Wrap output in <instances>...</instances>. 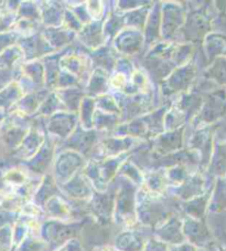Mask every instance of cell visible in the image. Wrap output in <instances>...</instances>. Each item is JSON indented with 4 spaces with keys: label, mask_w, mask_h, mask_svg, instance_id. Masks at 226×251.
<instances>
[{
    "label": "cell",
    "mask_w": 226,
    "mask_h": 251,
    "mask_svg": "<svg viewBox=\"0 0 226 251\" xmlns=\"http://www.w3.org/2000/svg\"><path fill=\"white\" fill-rule=\"evenodd\" d=\"M105 3L103 1H88L86 8L92 21H102L105 19Z\"/></svg>",
    "instance_id": "cell-26"
},
{
    "label": "cell",
    "mask_w": 226,
    "mask_h": 251,
    "mask_svg": "<svg viewBox=\"0 0 226 251\" xmlns=\"http://www.w3.org/2000/svg\"><path fill=\"white\" fill-rule=\"evenodd\" d=\"M123 122L120 116L106 113L98 110L96 107L93 120V128L96 132H105V133H114L115 128Z\"/></svg>",
    "instance_id": "cell-19"
},
{
    "label": "cell",
    "mask_w": 226,
    "mask_h": 251,
    "mask_svg": "<svg viewBox=\"0 0 226 251\" xmlns=\"http://www.w3.org/2000/svg\"><path fill=\"white\" fill-rule=\"evenodd\" d=\"M65 143V149L73 150L85 156L94 149L95 145L98 144L97 142V132L94 131H85L80 125L75 131L69 136Z\"/></svg>",
    "instance_id": "cell-9"
},
{
    "label": "cell",
    "mask_w": 226,
    "mask_h": 251,
    "mask_svg": "<svg viewBox=\"0 0 226 251\" xmlns=\"http://www.w3.org/2000/svg\"><path fill=\"white\" fill-rule=\"evenodd\" d=\"M143 141L129 136H117L113 135L111 137H104L98 142L99 153L104 155V157H116L120 155L129 153L134 149H138Z\"/></svg>",
    "instance_id": "cell-7"
},
{
    "label": "cell",
    "mask_w": 226,
    "mask_h": 251,
    "mask_svg": "<svg viewBox=\"0 0 226 251\" xmlns=\"http://www.w3.org/2000/svg\"><path fill=\"white\" fill-rule=\"evenodd\" d=\"M186 121L188 118L183 112L178 109L176 105H169L164 115V132L176 131V129L184 127Z\"/></svg>",
    "instance_id": "cell-22"
},
{
    "label": "cell",
    "mask_w": 226,
    "mask_h": 251,
    "mask_svg": "<svg viewBox=\"0 0 226 251\" xmlns=\"http://www.w3.org/2000/svg\"><path fill=\"white\" fill-rule=\"evenodd\" d=\"M84 156L73 150L64 149L60 152L55 161L56 175L63 177H71L77 170L83 166Z\"/></svg>",
    "instance_id": "cell-11"
},
{
    "label": "cell",
    "mask_w": 226,
    "mask_h": 251,
    "mask_svg": "<svg viewBox=\"0 0 226 251\" xmlns=\"http://www.w3.org/2000/svg\"><path fill=\"white\" fill-rule=\"evenodd\" d=\"M126 27L125 15L117 11L108 12L103 20V31L106 42H112L121 30Z\"/></svg>",
    "instance_id": "cell-18"
},
{
    "label": "cell",
    "mask_w": 226,
    "mask_h": 251,
    "mask_svg": "<svg viewBox=\"0 0 226 251\" xmlns=\"http://www.w3.org/2000/svg\"><path fill=\"white\" fill-rule=\"evenodd\" d=\"M207 27V19L201 10L195 9L186 14L184 25L181 29V34L183 36L185 43L195 45L198 41H202L205 34V28Z\"/></svg>",
    "instance_id": "cell-8"
},
{
    "label": "cell",
    "mask_w": 226,
    "mask_h": 251,
    "mask_svg": "<svg viewBox=\"0 0 226 251\" xmlns=\"http://www.w3.org/2000/svg\"><path fill=\"white\" fill-rule=\"evenodd\" d=\"M90 55L82 51H63L60 59L61 71H64L80 81V83L88 82L95 68Z\"/></svg>",
    "instance_id": "cell-2"
},
{
    "label": "cell",
    "mask_w": 226,
    "mask_h": 251,
    "mask_svg": "<svg viewBox=\"0 0 226 251\" xmlns=\"http://www.w3.org/2000/svg\"><path fill=\"white\" fill-rule=\"evenodd\" d=\"M95 100H96V107L98 110L106 112V113L118 115V116H120V118L123 116V113H121V109H120V106L118 104V102H117V100H116L114 94L106 93L104 95H101V97L96 98Z\"/></svg>",
    "instance_id": "cell-23"
},
{
    "label": "cell",
    "mask_w": 226,
    "mask_h": 251,
    "mask_svg": "<svg viewBox=\"0 0 226 251\" xmlns=\"http://www.w3.org/2000/svg\"><path fill=\"white\" fill-rule=\"evenodd\" d=\"M110 77L111 73L103 70V69L95 68L85 84L84 91L86 95L96 99L101 95L108 93V90L111 89Z\"/></svg>",
    "instance_id": "cell-13"
},
{
    "label": "cell",
    "mask_w": 226,
    "mask_h": 251,
    "mask_svg": "<svg viewBox=\"0 0 226 251\" xmlns=\"http://www.w3.org/2000/svg\"><path fill=\"white\" fill-rule=\"evenodd\" d=\"M54 92L58 94L59 99L62 102L63 106L68 112L77 113L80 109L81 102L86 95L85 91L81 86H73L68 89H58L54 90Z\"/></svg>",
    "instance_id": "cell-14"
},
{
    "label": "cell",
    "mask_w": 226,
    "mask_h": 251,
    "mask_svg": "<svg viewBox=\"0 0 226 251\" xmlns=\"http://www.w3.org/2000/svg\"><path fill=\"white\" fill-rule=\"evenodd\" d=\"M143 32L136 29L125 27L112 41V47L121 57L128 58L140 52L145 46Z\"/></svg>",
    "instance_id": "cell-5"
},
{
    "label": "cell",
    "mask_w": 226,
    "mask_h": 251,
    "mask_svg": "<svg viewBox=\"0 0 226 251\" xmlns=\"http://www.w3.org/2000/svg\"><path fill=\"white\" fill-rule=\"evenodd\" d=\"M168 181L166 173L161 174L159 172L151 173V174L148 176L147 179V185L148 188H150L151 193H161L162 190L166 187V184Z\"/></svg>",
    "instance_id": "cell-25"
},
{
    "label": "cell",
    "mask_w": 226,
    "mask_h": 251,
    "mask_svg": "<svg viewBox=\"0 0 226 251\" xmlns=\"http://www.w3.org/2000/svg\"><path fill=\"white\" fill-rule=\"evenodd\" d=\"M79 126V115L68 111H61L50 116L46 123L47 136L56 142H65Z\"/></svg>",
    "instance_id": "cell-4"
},
{
    "label": "cell",
    "mask_w": 226,
    "mask_h": 251,
    "mask_svg": "<svg viewBox=\"0 0 226 251\" xmlns=\"http://www.w3.org/2000/svg\"><path fill=\"white\" fill-rule=\"evenodd\" d=\"M61 111H67V110H65V107L63 106L62 102H61V100L59 99L58 94H56L54 91L47 95L45 101L43 102L40 110H39L41 115H45L47 118H50V116Z\"/></svg>",
    "instance_id": "cell-24"
},
{
    "label": "cell",
    "mask_w": 226,
    "mask_h": 251,
    "mask_svg": "<svg viewBox=\"0 0 226 251\" xmlns=\"http://www.w3.org/2000/svg\"><path fill=\"white\" fill-rule=\"evenodd\" d=\"M150 5H151V2H149L146 6L137 8V9L124 14L126 27L139 30V31H141V32L145 31L148 17H149L151 7H153Z\"/></svg>",
    "instance_id": "cell-21"
},
{
    "label": "cell",
    "mask_w": 226,
    "mask_h": 251,
    "mask_svg": "<svg viewBox=\"0 0 226 251\" xmlns=\"http://www.w3.org/2000/svg\"><path fill=\"white\" fill-rule=\"evenodd\" d=\"M186 12L183 6L178 2H164L161 6V39L175 41L176 34L184 25Z\"/></svg>",
    "instance_id": "cell-3"
},
{
    "label": "cell",
    "mask_w": 226,
    "mask_h": 251,
    "mask_svg": "<svg viewBox=\"0 0 226 251\" xmlns=\"http://www.w3.org/2000/svg\"><path fill=\"white\" fill-rule=\"evenodd\" d=\"M64 6L59 2H47V6L43 7L41 10L42 23L46 25V28H60L63 25Z\"/></svg>",
    "instance_id": "cell-17"
},
{
    "label": "cell",
    "mask_w": 226,
    "mask_h": 251,
    "mask_svg": "<svg viewBox=\"0 0 226 251\" xmlns=\"http://www.w3.org/2000/svg\"><path fill=\"white\" fill-rule=\"evenodd\" d=\"M198 77V66L192 61L173 70L166 79L160 82V90L163 98H170L186 92L194 88Z\"/></svg>",
    "instance_id": "cell-1"
},
{
    "label": "cell",
    "mask_w": 226,
    "mask_h": 251,
    "mask_svg": "<svg viewBox=\"0 0 226 251\" xmlns=\"http://www.w3.org/2000/svg\"><path fill=\"white\" fill-rule=\"evenodd\" d=\"M184 129L181 127L176 131H166L159 136L154 138L153 152L161 157L170 156V155L180 152L184 144Z\"/></svg>",
    "instance_id": "cell-6"
},
{
    "label": "cell",
    "mask_w": 226,
    "mask_h": 251,
    "mask_svg": "<svg viewBox=\"0 0 226 251\" xmlns=\"http://www.w3.org/2000/svg\"><path fill=\"white\" fill-rule=\"evenodd\" d=\"M116 53L117 52L113 49V47L111 48L105 45L96 51H94L90 58H92L95 68L103 69V70L107 71L108 73H112L114 71L117 60H118V58H116L115 55Z\"/></svg>",
    "instance_id": "cell-16"
},
{
    "label": "cell",
    "mask_w": 226,
    "mask_h": 251,
    "mask_svg": "<svg viewBox=\"0 0 226 251\" xmlns=\"http://www.w3.org/2000/svg\"><path fill=\"white\" fill-rule=\"evenodd\" d=\"M161 6L162 3H155L151 7L149 17H148L145 31V43L146 46L153 47L156 43L161 41Z\"/></svg>",
    "instance_id": "cell-12"
},
{
    "label": "cell",
    "mask_w": 226,
    "mask_h": 251,
    "mask_svg": "<svg viewBox=\"0 0 226 251\" xmlns=\"http://www.w3.org/2000/svg\"><path fill=\"white\" fill-rule=\"evenodd\" d=\"M77 39L82 45H84L86 49L90 50L92 52L107 45L103 31V20L90 21V24L85 25L81 31L77 33Z\"/></svg>",
    "instance_id": "cell-10"
},
{
    "label": "cell",
    "mask_w": 226,
    "mask_h": 251,
    "mask_svg": "<svg viewBox=\"0 0 226 251\" xmlns=\"http://www.w3.org/2000/svg\"><path fill=\"white\" fill-rule=\"evenodd\" d=\"M42 34L55 51H62L65 47L72 43L74 39L77 38V34L75 32L69 31V30L62 27L46 28L45 33Z\"/></svg>",
    "instance_id": "cell-15"
},
{
    "label": "cell",
    "mask_w": 226,
    "mask_h": 251,
    "mask_svg": "<svg viewBox=\"0 0 226 251\" xmlns=\"http://www.w3.org/2000/svg\"><path fill=\"white\" fill-rule=\"evenodd\" d=\"M96 111V100L95 98L85 95L82 100L77 115H79V125L85 131H92L94 114Z\"/></svg>",
    "instance_id": "cell-20"
}]
</instances>
